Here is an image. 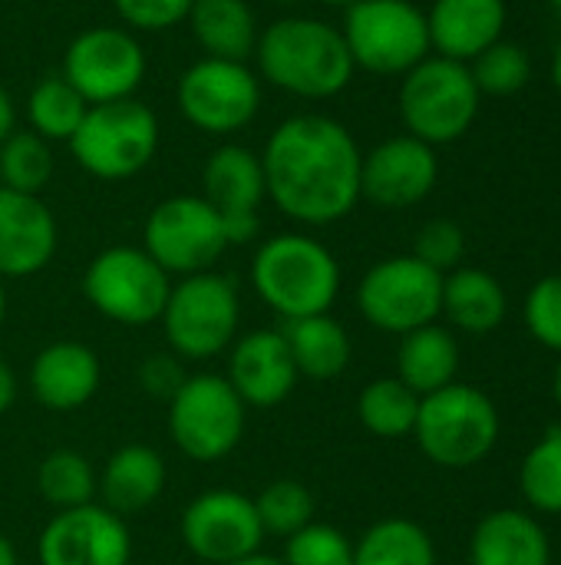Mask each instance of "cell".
I'll use <instances>...</instances> for the list:
<instances>
[{"mask_svg":"<svg viewBox=\"0 0 561 565\" xmlns=\"http://www.w3.org/2000/svg\"><path fill=\"white\" fill-rule=\"evenodd\" d=\"M169 291H172L169 271H162L145 248H132V245H112L99 252L83 275L86 301L103 318L129 328L159 321Z\"/></svg>","mask_w":561,"mask_h":565,"instance_id":"9c48e42d","label":"cell"},{"mask_svg":"<svg viewBox=\"0 0 561 565\" xmlns=\"http://www.w3.org/2000/svg\"><path fill=\"white\" fill-rule=\"evenodd\" d=\"M63 76L89 106L129 99L145 76V53L132 33L116 26H93L69 43Z\"/></svg>","mask_w":561,"mask_h":565,"instance_id":"9a60e30c","label":"cell"},{"mask_svg":"<svg viewBox=\"0 0 561 565\" xmlns=\"http://www.w3.org/2000/svg\"><path fill=\"white\" fill-rule=\"evenodd\" d=\"M139 384H142V391L149 394V397H165V401H172L175 397V391L185 384V371H182V361L179 358H172V354H149L145 361H142V367H139Z\"/></svg>","mask_w":561,"mask_h":565,"instance_id":"60d3db41","label":"cell"},{"mask_svg":"<svg viewBox=\"0 0 561 565\" xmlns=\"http://www.w3.org/2000/svg\"><path fill=\"white\" fill-rule=\"evenodd\" d=\"M202 199L215 205L225 222L228 245H245L258 235V209L268 195L261 156L245 146L215 149L202 169Z\"/></svg>","mask_w":561,"mask_h":565,"instance_id":"e0dca14e","label":"cell"},{"mask_svg":"<svg viewBox=\"0 0 561 565\" xmlns=\"http://www.w3.org/2000/svg\"><path fill=\"white\" fill-rule=\"evenodd\" d=\"M420 414V394L400 377H377L357 397V417L367 434L380 440H403L413 434Z\"/></svg>","mask_w":561,"mask_h":565,"instance_id":"f1b7e54d","label":"cell"},{"mask_svg":"<svg viewBox=\"0 0 561 565\" xmlns=\"http://www.w3.org/2000/svg\"><path fill=\"white\" fill-rule=\"evenodd\" d=\"M413 437L430 463L443 470H470L499 444V411L479 387L450 384L420 397Z\"/></svg>","mask_w":561,"mask_h":565,"instance_id":"277c9868","label":"cell"},{"mask_svg":"<svg viewBox=\"0 0 561 565\" xmlns=\"http://www.w3.org/2000/svg\"><path fill=\"white\" fill-rule=\"evenodd\" d=\"M13 401H17V377H13L10 364L0 358V417L13 407Z\"/></svg>","mask_w":561,"mask_h":565,"instance_id":"b9f144b4","label":"cell"},{"mask_svg":"<svg viewBox=\"0 0 561 565\" xmlns=\"http://www.w3.org/2000/svg\"><path fill=\"white\" fill-rule=\"evenodd\" d=\"M89 103L76 93V86L66 76H46L33 86L26 113L30 122L36 129V136L43 139H63L69 142L73 132L79 129L83 116H86Z\"/></svg>","mask_w":561,"mask_h":565,"instance_id":"1f68e13d","label":"cell"},{"mask_svg":"<svg viewBox=\"0 0 561 565\" xmlns=\"http://www.w3.org/2000/svg\"><path fill=\"white\" fill-rule=\"evenodd\" d=\"M284 565H354V543L331 523H308L284 540Z\"/></svg>","mask_w":561,"mask_h":565,"instance_id":"8d00e7d4","label":"cell"},{"mask_svg":"<svg viewBox=\"0 0 561 565\" xmlns=\"http://www.w3.org/2000/svg\"><path fill=\"white\" fill-rule=\"evenodd\" d=\"M231 565H284L278 556H265V553H251V556H245V559H238V563Z\"/></svg>","mask_w":561,"mask_h":565,"instance_id":"f6af8a7d","label":"cell"},{"mask_svg":"<svg viewBox=\"0 0 561 565\" xmlns=\"http://www.w3.org/2000/svg\"><path fill=\"white\" fill-rule=\"evenodd\" d=\"M341 33L354 66L380 76L410 73L430 53L427 13L410 0H357L347 7Z\"/></svg>","mask_w":561,"mask_h":565,"instance_id":"30bf717a","label":"cell"},{"mask_svg":"<svg viewBox=\"0 0 561 565\" xmlns=\"http://www.w3.org/2000/svg\"><path fill=\"white\" fill-rule=\"evenodd\" d=\"M195 0H116L119 17L136 30H169L188 17Z\"/></svg>","mask_w":561,"mask_h":565,"instance_id":"ab89813d","label":"cell"},{"mask_svg":"<svg viewBox=\"0 0 561 565\" xmlns=\"http://www.w3.org/2000/svg\"><path fill=\"white\" fill-rule=\"evenodd\" d=\"M56 242L53 212L36 195L0 185V281L43 271L56 255Z\"/></svg>","mask_w":561,"mask_h":565,"instance_id":"ffe728a7","label":"cell"},{"mask_svg":"<svg viewBox=\"0 0 561 565\" xmlns=\"http://www.w3.org/2000/svg\"><path fill=\"white\" fill-rule=\"evenodd\" d=\"M360 149L331 116L284 119L261 156L271 202L294 222L331 225L354 212L360 199Z\"/></svg>","mask_w":561,"mask_h":565,"instance_id":"6da1fadb","label":"cell"},{"mask_svg":"<svg viewBox=\"0 0 561 565\" xmlns=\"http://www.w3.org/2000/svg\"><path fill=\"white\" fill-rule=\"evenodd\" d=\"M10 132H13V103H10V96L3 93V86H0V142H3Z\"/></svg>","mask_w":561,"mask_h":565,"instance_id":"7bdbcfd3","label":"cell"},{"mask_svg":"<svg viewBox=\"0 0 561 565\" xmlns=\"http://www.w3.org/2000/svg\"><path fill=\"white\" fill-rule=\"evenodd\" d=\"M552 79H555V86H559L561 93V40L559 46H555V60H552Z\"/></svg>","mask_w":561,"mask_h":565,"instance_id":"bcb514c9","label":"cell"},{"mask_svg":"<svg viewBox=\"0 0 561 565\" xmlns=\"http://www.w3.org/2000/svg\"><path fill=\"white\" fill-rule=\"evenodd\" d=\"M354 565H436V550L420 523L380 520L354 543Z\"/></svg>","mask_w":561,"mask_h":565,"instance_id":"f546056e","label":"cell"},{"mask_svg":"<svg viewBox=\"0 0 561 565\" xmlns=\"http://www.w3.org/2000/svg\"><path fill=\"white\" fill-rule=\"evenodd\" d=\"M238 291L235 281L225 275H185L179 285H172L162 328L172 354L182 361H208L235 344L238 334Z\"/></svg>","mask_w":561,"mask_h":565,"instance_id":"52a82bcc","label":"cell"},{"mask_svg":"<svg viewBox=\"0 0 561 565\" xmlns=\"http://www.w3.org/2000/svg\"><path fill=\"white\" fill-rule=\"evenodd\" d=\"M103 381V367L93 348L79 341L46 344L30 367V391L40 407L53 414H73L86 407Z\"/></svg>","mask_w":561,"mask_h":565,"instance_id":"44dd1931","label":"cell"},{"mask_svg":"<svg viewBox=\"0 0 561 565\" xmlns=\"http://www.w3.org/2000/svg\"><path fill=\"white\" fill-rule=\"evenodd\" d=\"M552 7H555V10H559V17H561V0H552Z\"/></svg>","mask_w":561,"mask_h":565,"instance_id":"f907efd6","label":"cell"},{"mask_svg":"<svg viewBox=\"0 0 561 565\" xmlns=\"http://www.w3.org/2000/svg\"><path fill=\"white\" fill-rule=\"evenodd\" d=\"M145 252L169 275H202L228 248L225 222L202 195H172L145 218Z\"/></svg>","mask_w":561,"mask_h":565,"instance_id":"7c38bea8","label":"cell"},{"mask_svg":"<svg viewBox=\"0 0 561 565\" xmlns=\"http://www.w3.org/2000/svg\"><path fill=\"white\" fill-rule=\"evenodd\" d=\"M440 175L430 142L417 136H393L360 162V195L380 209H410L423 202Z\"/></svg>","mask_w":561,"mask_h":565,"instance_id":"ac0fdd59","label":"cell"},{"mask_svg":"<svg viewBox=\"0 0 561 565\" xmlns=\"http://www.w3.org/2000/svg\"><path fill=\"white\" fill-rule=\"evenodd\" d=\"M430 46L450 60H476L506 30V0H436L427 13Z\"/></svg>","mask_w":561,"mask_h":565,"instance_id":"7402d4cb","label":"cell"},{"mask_svg":"<svg viewBox=\"0 0 561 565\" xmlns=\"http://www.w3.org/2000/svg\"><path fill=\"white\" fill-rule=\"evenodd\" d=\"M357 308L377 331L403 338L436 324L443 311V275L417 255L384 258L360 278Z\"/></svg>","mask_w":561,"mask_h":565,"instance_id":"8fae6325","label":"cell"},{"mask_svg":"<svg viewBox=\"0 0 561 565\" xmlns=\"http://www.w3.org/2000/svg\"><path fill=\"white\" fill-rule=\"evenodd\" d=\"M165 490V460L149 444L119 447L103 473H96V497L116 516H132L149 510Z\"/></svg>","mask_w":561,"mask_h":565,"instance_id":"603a6c76","label":"cell"},{"mask_svg":"<svg viewBox=\"0 0 561 565\" xmlns=\"http://www.w3.org/2000/svg\"><path fill=\"white\" fill-rule=\"evenodd\" d=\"M36 490L56 513L76 510L96 500V470L76 450H53L36 470Z\"/></svg>","mask_w":561,"mask_h":565,"instance_id":"4dcf8cb0","label":"cell"},{"mask_svg":"<svg viewBox=\"0 0 561 565\" xmlns=\"http://www.w3.org/2000/svg\"><path fill=\"white\" fill-rule=\"evenodd\" d=\"M526 328L539 344L561 354V275L532 285L526 298Z\"/></svg>","mask_w":561,"mask_h":565,"instance_id":"74e56055","label":"cell"},{"mask_svg":"<svg viewBox=\"0 0 561 565\" xmlns=\"http://www.w3.org/2000/svg\"><path fill=\"white\" fill-rule=\"evenodd\" d=\"M281 334L288 341L291 361L298 367V377L311 381H334L347 371L350 364V338L337 318L327 315H311V318H294L281 324Z\"/></svg>","mask_w":561,"mask_h":565,"instance_id":"d4e9b609","label":"cell"},{"mask_svg":"<svg viewBox=\"0 0 561 565\" xmlns=\"http://www.w3.org/2000/svg\"><path fill=\"white\" fill-rule=\"evenodd\" d=\"M519 487L532 510L561 516V427H552L522 460Z\"/></svg>","mask_w":561,"mask_h":565,"instance_id":"d6a6232c","label":"cell"},{"mask_svg":"<svg viewBox=\"0 0 561 565\" xmlns=\"http://www.w3.org/2000/svg\"><path fill=\"white\" fill-rule=\"evenodd\" d=\"M479 93H493V96H509V93H519L529 76H532V60L529 53L519 46V43H506V40H496L489 50H483L473 66H470Z\"/></svg>","mask_w":561,"mask_h":565,"instance_id":"d590c367","label":"cell"},{"mask_svg":"<svg viewBox=\"0 0 561 565\" xmlns=\"http://www.w3.org/2000/svg\"><path fill=\"white\" fill-rule=\"evenodd\" d=\"M460 374V344L456 338L440 328L427 324L400 338L397 351V377L420 397L436 394L450 384H456Z\"/></svg>","mask_w":561,"mask_h":565,"instance_id":"484cf974","label":"cell"},{"mask_svg":"<svg viewBox=\"0 0 561 565\" xmlns=\"http://www.w3.org/2000/svg\"><path fill=\"white\" fill-rule=\"evenodd\" d=\"M0 565H20L17 559V550H13V543L0 533Z\"/></svg>","mask_w":561,"mask_h":565,"instance_id":"ee69618b","label":"cell"},{"mask_svg":"<svg viewBox=\"0 0 561 565\" xmlns=\"http://www.w3.org/2000/svg\"><path fill=\"white\" fill-rule=\"evenodd\" d=\"M321 3H331V7H350V3H357V0H321Z\"/></svg>","mask_w":561,"mask_h":565,"instance_id":"681fc988","label":"cell"},{"mask_svg":"<svg viewBox=\"0 0 561 565\" xmlns=\"http://www.w3.org/2000/svg\"><path fill=\"white\" fill-rule=\"evenodd\" d=\"M470 565H552V546L529 513L496 510L473 530Z\"/></svg>","mask_w":561,"mask_h":565,"instance_id":"cb8c5ba5","label":"cell"},{"mask_svg":"<svg viewBox=\"0 0 561 565\" xmlns=\"http://www.w3.org/2000/svg\"><path fill=\"white\" fill-rule=\"evenodd\" d=\"M552 394H555V404L561 407V361L559 367H555V377H552Z\"/></svg>","mask_w":561,"mask_h":565,"instance_id":"7dc6e473","label":"cell"},{"mask_svg":"<svg viewBox=\"0 0 561 565\" xmlns=\"http://www.w3.org/2000/svg\"><path fill=\"white\" fill-rule=\"evenodd\" d=\"M245 401L222 374H195L169 401V434L195 463H218L245 437Z\"/></svg>","mask_w":561,"mask_h":565,"instance_id":"ba28073f","label":"cell"},{"mask_svg":"<svg viewBox=\"0 0 561 565\" xmlns=\"http://www.w3.org/2000/svg\"><path fill=\"white\" fill-rule=\"evenodd\" d=\"M53 175V156L43 136L10 132L0 142V182L3 189L36 195Z\"/></svg>","mask_w":561,"mask_h":565,"instance_id":"836d02e7","label":"cell"},{"mask_svg":"<svg viewBox=\"0 0 561 565\" xmlns=\"http://www.w3.org/2000/svg\"><path fill=\"white\" fill-rule=\"evenodd\" d=\"M159 149V122L145 103L112 99L86 109L69 139L73 159L96 179H129L142 172Z\"/></svg>","mask_w":561,"mask_h":565,"instance_id":"5b68a950","label":"cell"},{"mask_svg":"<svg viewBox=\"0 0 561 565\" xmlns=\"http://www.w3.org/2000/svg\"><path fill=\"white\" fill-rule=\"evenodd\" d=\"M509 301L503 285L483 268H453L443 275V311L466 334H489L506 321Z\"/></svg>","mask_w":561,"mask_h":565,"instance_id":"4316f807","label":"cell"},{"mask_svg":"<svg viewBox=\"0 0 561 565\" xmlns=\"http://www.w3.org/2000/svg\"><path fill=\"white\" fill-rule=\"evenodd\" d=\"M251 285L281 321L327 315L341 291V265L317 238L284 232L258 248Z\"/></svg>","mask_w":561,"mask_h":565,"instance_id":"3957f363","label":"cell"},{"mask_svg":"<svg viewBox=\"0 0 561 565\" xmlns=\"http://www.w3.org/2000/svg\"><path fill=\"white\" fill-rule=\"evenodd\" d=\"M413 255L430 265L433 271L446 275L453 268H460L463 255H466V235L453 218H433L420 228Z\"/></svg>","mask_w":561,"mask_h":565,"instance_id":"f35d334b","label":"cell"},{"mask_svg":"<svg viewBox=\"0 0 561 565\" xmlns=\"http://www.w3.org/2000/svg\"><path fill=\"white\" fill-rule=\"evenodd\" d=\"M258 520L265 526V536H294L308 523H314V497L298 480H274L255 497Z\"/></svg>","mask_w":561,"mask_h":565,"instance_id":"e575fe53","label":"cell"},{"mask_svg":"<svg viewBox=\"0 0 561 565\" xmlns=\"http://www.w3.org/2000/svg\"><path fill=\"white\" fill-rule=\"evenodd\" d=\"M175 96L182 116L195 129L212 136H228L255 119L261 103V86L245 63L205 56L182 73Z\"/></svg>","mask_w":561,"mask_h":565,"instance_id":"4fadbf2b","label":"cell"},{"mask_svg":"<svg viewBox=\"0 0 561 565\" xmlns=\"http://www.w3.org/2000/svg\"><path fill=\"white\" fill-rule=\"evenodd\" d=\"M225 381L245 401V407H278L291 397L298 384V367L291 361L281 331H251L231 344Z\"/></svg>","mask_w":561,"mask_h":565,"instance_id":"d6986e66","label":"cell"},{"mask_svg":"<svg viewBox=\"0 0 561 565\" xmlns=\"http://www.w3.org/2000/svg\"><path fill=\"white\" fill-rule=\"evenodd\" d=\"M258 66L268 83L304 96H337L354 76V56L347 40L331 23L311 17H284L258 36Z\"/></svg>","mask_w":561,"mask_h":565,"instance_id":"7a4b0ae2","label":"cell"},{"mask_svg":"<svg viewBox=\"0 0 561 565\" xmlns=\"http://www.w3.org/2000/svg\"><path fill=\"white\" fill-rule=\"evenodd\" d=\"M40 565H129L132 536L103 503L60 510L36 540Z\"/></svg>","mask_w":561,"mask_h":565,"instance_id":"2e32d148","label":"cell"},{"mask_svg":"<svg viewBox=\"0 0 561 565\" xmlns=\"http://www.w3.org/2000/svg\"><path fill=\"white\" fill-rule=\"evenodd\" d=\"M7 318V291H3V281H0V324Z\"/></svg>","mask_w":561,"mask_h":565,"instance_id":"c3c4849f","label":"cell"},{"mask_svg":"<svg viewBox=\"0 0 561 565\" xmlns=\"http://www.w3.org/2000/svg\"><path fill=\"white\" fill-rule=\"evenodd\" d=\"M179 533L192 556L212 565H231L261 553L265 540L255 500L235 490H208L195 497L182 513Z\"/></svg>","mask_w":561,"mask_h":565,"instance_id":"5bb4252c","label":"cell"},{"mask_svg":"<svg viewBox=\"0 0 561 565\" xmlns=\"http://www.w3.org/2000/svg\"><path fill=\"white\" fill-rule=\"evenodd\" d=\"M479 86L466 63L450 56L420 60L400 86V116L410 136L436 146L470 132L479 113Z\"/></svg>","mask_w":561,"mask_h":565,"instance_id":"8992f818","label":"cell"},{"mask_svg":"<svg viewBox=\"0 0 561 565\" xmlns=\"http://www.w3.org/2000/svg\"><path fill=\"white\" fill-rule=\"evenodd\" d=\"M450 565H470V563H450Z\"/></svg>","mask_w":561,"mask_h":565,"instance_id":"816d5d0a","label":"cell"},{"mask_svg":"<svg viewBox=\"0 0 561 565\" xmlns=\"http://www.w3.org/2000/svg\"><path fill=\"white\" fill-rule=\"evenodd\" d=\"M195 40L215 60L245 63L258 46V20L245 0H195L188 10Z\"/></svg>","mask_w":561,"mask_h":565,"instance_id":"83f0119b","label":"cell"}]
</instances>
